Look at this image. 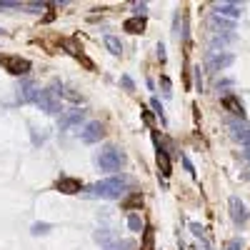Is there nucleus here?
Listing matches in <instances>:
<instances>
[{"label": "nucleus", "instance_id": "nucleus-1", "mask_svg": "<svg viewBox=\"0 0 250 250\" xmlns=\"http://www.w3.org/2000/svg\"><path fill=\"white\" fill-rule=\"evenodd\" d=\"M90 193L95 198H103V200H115L125 193V178H108V180H100L90 188Z\"/></svg>", "mask_w": 250, "mask_h": 250}, {"label": "nucleus", "instance_id": "nucleus-2", "mask_svg": "<svg viewBox=\"0 0 250 250\" xmlns=\"http://www.w3.org/2000/svg\"><path fill=\"white\" fill-rule=\"evenodd\" d=\"M38 105L40 110H45V113H58L60 110V83H53V85L43 88L38 93Z\"/></svg>", "mask_w": 250, "mask_h": 250}, {"label": "nucleus", "instance_id": "nucleus-3", "mask_svg": "<svg viewBox=\"0 0 250 250\" xmlns=\"http://www.w3.org/2000/svg\"><path fill=\"white\" fill-rule=\"evenodd\" d=\"M125 163V155L123 150L113 148V145H108V148H103L100 155H98V165L103 170H120V165Z\"/></svg>", "mask_w": 250, "mask_h": 250}, {"label": "nucleus", "instance_id": "nucleus-4", "mask_svg": "<svg viewBox=\"0 0 250 250\" xmlns=\"http://www.w3.org/2000/svg\"><path fill=\"white\" fill-rule=\"evenodd\" d=\"M228 128H230V135L235 140H240L245 145V150H250V128H248V123L240 120V118H230L228 120Z\"/></svg>", "mask_w": 250, "mask_h": 250}, {"label": "nucleus", "instance_id": "nucleus-5", "mask_svg": "<svg viewBox=\"0 0 250 250\" xmlns=\"http://www.w3.org/2000/svg\"><path fill=\"white\" fill-rule=\"evenodd\" d=\"M0 62H3V68L13 75H25L30 70V60L20 58V55H5V58H0Z\"/></svg>", "mask_w": 250, "mask_h": 250}, {"label": "nucleus", "instance_id": "nucleus-6", "mask_svg": "<svg viewBox=\"0 0 250 250\" xmlns=\"http://www.w3.org/2000/svg\"><path fill=\"white\" fill-rule=\"evenodd\" d=\"M228 208H230V218H233V223L235 225H245L248 223V218H250V213H248V208L243 205V200L240 198H230L228 200Z\"/></svg>", "mask_w": 250, "mask_h": 250}, {"label": "nucleus", "instance_id": "nucleus-7", "mask_svg": "<svg viewBox=\"0 0 250 250\" xmlns=\"http://www.w3.org/2000/svg\"><path fill=\"white\" fill-rule=\"evenodd\" d=\"M233 62V55L230 53H213L210 58H208V62H205V68L210 70V73H218V70H223V68H228Z\"/></svg>", "mask_w": 250, "mask_h": 250}, {"label": "nucleus", "instance_id": "nucleus-8", "mask_svg": "<svg viewBox=\"0 0 250 250\" xmlns=\"http://www.w3.org/2000/svg\"><path fill=\"white\" fill-rule=\"evenodd\" d=\"M100 138H103V125L98 120H90L85 128L80 130V140L83 143H98Z\"/></svg>", "mask_w": 250, "mask_h": 250}, {"label": "nucleus", "instance_id": "nucleus-9", "mask_svg": "<svg viewBox=\"0 0 250 250\" xmlns=\"http://www.w3.org/2000/svg\"><path fill=\"white\" fill-rule=\"evenodd\" d=\"M38 85H35V83L33 80H23V83H20V85H18V100L20 103H30V100H38Z\"/></svg>", "mask_w": 250, "mask_h": 250}, {"label": "nucleus", "instance_id": "nucleus-10", "mask_svg": "<svg viewBox=\"0 0 250 250\" xmlns=\"http://www.w3.org/2000/svg\"><path fill=\"white\" fill-rule=\"evenodd\" d=\"M153 140H155V145H158V155H155V160H158V168H160V173L168 178L170 173H173V168H170V158H168V153L163 150V145H160V138H158V133H153Z\"/></svg>", "mask_w": 250, "mask_h": 250}, {"label": "nucleus", "instance_id": "nucleus-11", "mask_svg": "<svg viewBox=\"0 0 250 250\" xmlns=\"http://www.w3.org/2000/svg\"><path fill=\"white\" fill-rule=\"evenodd\" d=\"M55 188H58L60 193L73 195V193H80V190H83V183H80L78 178H60V180L55 183Z\"/></svg>", "mask_w": 250, "mask_h": 250}, {"label": "nucleus", "instance_id": "nucleus-12", "mask_svg": "<svg viewBox=\"0 0 250 250\" xmlns=\"http://www.w3.org/2000/svg\"><path fill=\"white\" fill-rule=\"evenodd\" d=\"M215 15L240 18V15H243V5H235V3H218V5H215Z\"/></svg>", "mask_w": 250, "mask_h": 250}, {"label": "nucleus", "instance_id": "nucleus-13", "mask_svg": "<svg viewBox=\"0 0 250 250\" xmlns=\"http://www.w3.org/2000/svg\"><path fill=\"white\" fill-rule=\"evenodd\" d=\"M123 28L125 30H128V33H133V35H138V33H145V18H128V20H125V23H123Z\"/></svg>", "mask_w": 250, "mask_h": 250}, {"label": "nucleus", "instance_id": "nucleus-14", "mask_svg": "<svg viewBox=\"0 0 250 250\" xmlns=\"http://www.w3.org/2000/svg\"><path fill=\"white\" fill-rule=\"evenodd\" d=\"M83 120V110H70V113H65L60 118V130H68L70 125H78Z\"/></svg>", "mask_w": 250, "mask_h": 250}, {"label": "nucleus", "instance_id": "nucleus-15", "mask_svg": "<svg viewBox=\"0 0 250 250\" xmlns=\"http://www.w3.org/2000/svg\"><path fill=\"white\" fill-rule=\"evenodd\" d=\"M223 105L228 108V110H230L235 118H240L243 120V115H245V110H243V103H238L233 95H228V98H223Z\"/></svg>", "mask_w": 250, "mask_h": 250}, {"label": "nucleus", "instance_id": "nucleus-16", "mask_svg": "<svg viewBox=\"0 0 250 250\" xmlns=\"http://www.w3.org/2000/svg\"><path fill=\"white\" fill-rule=\"evenodd\" d=\"M105 48H108L113 55H120V53H123V43H120L115 35H105Z\"/></svg>", "mask_w": 250, "mask_h": 250}, {"label": "nucleus", "instance_id": "nucleus-17", "mask_svg": "<svg viewBox=\"0 0 250 250\" xmlns=\"http://www.w3.org/2000/svg\"><path fill=\"white\" fill-rule=\"evenodd\" d=\"M153 240H155L153 230H150V228H145V230H143V245H140V250H155V248H153Z\"/></svg>", "mask_w": 250, "mask_h": 250}, {"label": "nucleus", "instance_id": "nucleus-18", "mask_svg": "<svg viewBox=\"0 0 250 250\" xmlns=\"http://www.w3.org/2000/svg\"><path fill=\"white\" fill-rule=\"evenodd\" d=\"M128 228H130L133 233H140V230H143V220H140V215L133 213V215L128 218Z\"/></svg>", "mask_w": 250, "mask_h": 250}, {"label": "nucleus", "instance_id": "nucleus-19", "mask_svg": "<svg viewBox=\"0 0 250 250\" xmlns=\"http://www.w3.org/2000/svg\"><path fill=\"white\" fill-rule=\"evenodd\" d=\"M48 230H50V225H48V223H35V225L30 228V233H33V235H45Z\"/></svg>", "mask_w": 250, "mask_h": 250}, {"label": "nucleus", "instance_id": "nucleus-20", "mask_svg": "<svg viewBox=\"0 0 250 250\" xmlns=\"http://www.w3.org/2000/svg\"><path fill=\"white\" fill-rule=\"evenodd\" d=\"M135 205H143V195L140 193H135L133 198L125 200V210H130V208H135Z\"/></svg>", "mask_w": 250, "mask_h": 250}, {"label": "nucleus", "instance_id": "nucleus-21", "mask_svg": "<svg viewBox=\"0 0 250 250\" xmlns=\"http://www.w3.org/2000/svg\"><path fill=\"white\" fill-rule=\"evenodd\" d=\"M150 105H153V110L160 115V120H165V115H163V105H160V100H158V98H153V100H150Z\"/></svg>", "mask_w": 250, "mask_h": 250}, {"label": "nucleus", "instance_id": "nucleus-22", "mask_svg": "<svg viewBox=\"0 0 250 250\" xmlns=\"http://www.w3.org/2000/svg\"><path fill=\"white\" fill-rule=\"evenodd\" d=\"M133 10H135V15H138V18H143V13L148 10V5H145V3H135V5H133Z\"/></svg>", "mask_w": 250, "mask_h": 250}, {"label": "nucleus", "instance_id": "nucleus-23", "mask_svg": "<svg viewBox=\"0 0 250 250\" xmlns=\"http://www.w3.org/2000/svg\"><path fill=\"white\" fill-rule=\"evenodd\" d=\"M120 83H123V88H125V90H133V88H135V85H133V80H130L128 75H123V78H120Z\"/></svg>", "mask_w": 250, "mask_h": 250}, {"label": "nucleus", "instance_id": "nucleus-24", "mask_svg": "<svg viewBox=\"0 0 250 250\" xmlns=\"http://www.w3.org/2000/svg\"><path fill=\"white\" fill-rule=\"evenodd\" d=\"M183 165H185V170L190 173V175H195V168H193V163L188 160V155H183Z\"/></svg>", "mask_w": 250, "mask_h": 250}, {"label": "nucleus", "instance_id": "nucleus-25", "mask_svg": "<svg viewBox=\"0 0 250 250\" xmlns=\"http://www.w3.org/2000/svg\"><path fill=\"white\" fill-rule=\"evenodd\" d=\"M240 248H243V243H240L238 238H235V240H230V243L225 245V250H240Z\"/></svg>", "mask_w": 250, "mask_h": 250}, {"label": "nucleus", "instance_id": "nucleus-26", "mask_svg": "<svg viewBox=\"0 0 250 250\" xmlns=\"http://www.w3.org/2000/svg\"><path fill=\"white\" fill-rule=\"evenodd\" d=\"M195 88L203 90V75H200V68H195Z\"/></svg>", "mask_w": 250, "mask_h": 250}, {"label": "nucleus", "instance_id": "nucleus-27", "mask_svg": "<svg viewBox=\"0 0 250 250\" xmlns=\"http://www.w3.org/2000/svg\"><path fill=\"white\" fill-rule=\"evenodd\" d=\"M190 230H193L195 235H203V225H198V223H190Z\"/></svg>", "mask_w": 250, "mask_h": 250}, {"label": "nucleus", "instance_id": "nucleus-28", "mask_svg": "<svg viewBox=\"0 0 250 250\" xmlns=\"http://www.w3.org/2000/svg\"><path fill=\"white\" fill-rule=\"evenodd\" d=\"M163 88H165V95H170L173 90H170V80L168 78H163Z\"/></svg>", "mask_w": 250, "mask_h": 250}, {"label": "nucleus", "instance_id": "nucleus-29", "mask_svg": "<svg viewBox=\"0 0 250 250\" xmlns=\"http://www.w3.org/2000/svg\"><path fill=\"white\" fill-rule=\"evenodd\" d=\"M0 35H3V28H0Z\"/></svg>", "mask_w": 250, "mask_h": 250}]
</instances>
